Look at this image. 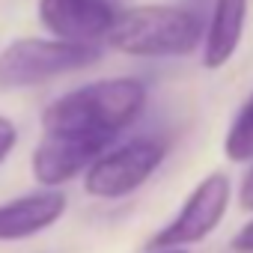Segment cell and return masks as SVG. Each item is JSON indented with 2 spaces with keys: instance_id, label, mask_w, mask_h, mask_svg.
I'll list each match as a JSON object with an SVG mask.
<instances>
[{
  "instance_id": "8fae6325",
  "label": "cell",
  "mask_w": 253,
  "mask_h": 253,
  "mask_svg": "<svg viewBox=\"0 0 253 253\" xmlns=\"http://www.w3.org/2000/svg\"><path fill=\"white\" fill-rule=\"evenodd\" d=\"M15 143H18V128H15V122L6 119V116H0V164L12 155Z\"/></svg>"
},
{
  "instance_id": "ba28073f",
  "label": "cell",
  "mask_w": 253,
  "mask_h": 253,
  "mask_svg": "<svg viewBox=\"0 0 253 253\" xmlns=\"http://www.w3.org/2000/svg\"><path fill=\"white\" fill-rule=\"evenodd\" d=\"M66 214V194L57 188L33 191L0 203V241H21L45 232Z\"/></svg>"
},
{
  "instance_id": "52a82bcc",
  "label": "cell",
  "mask_w": 253,
  "mask_h": 253,
  "mask_svg": "<svg viewBox=\"0 0 253 253\" xmlns=\"http://www.w3.org/2000/svg\"><path fill=\"white\" fill-rule=\"evenodd\" d=\"M107 152V143L98 140H84V137H57L45 134V140L33 152V176L45 188H60L72 182L78 173L89 170L101 155Z\"/></svg>"
},
{
  "instance_id": "7c38bea8",
  "label": "cell",
  "mask_w": 253,
  "mask_h": 253,
  "mask_svg": "<svg viewBox=\"0 0 253 253\" xmlns=\"http://www.w3.org/2000/svg\"><path fill=\"white\" fill-rule=\"evenodd\" d=\"M232 247H235L238 253H253V220L238 229V235L232 238Z\"/></svg>"
},
{
  "instance_id": "9c48e42d",
  "label": "cell",
  "mask_w": 253,
  "mask_h": 253,
  "mask_svg": "<svg viewBox=\"0 0 253 253\" xmlns=\"http://www.w3.org/2000/svg\"><path fill=\"white\" fill-rule=\"evenodd\" d=\"M247 3L250 0H214L206 42H203L206 69H220L235 57L244 36V24H247Z\"/></svg>"
},
{
  "instance_id": "8992f818",
  "label": "cell",
  "mask_w": 253,
  "mask_h": 253,
  "mask_svg": "<svg viewBox=\"0 0 253 253\" xmlns=\"http://www.w3.org/2000/svg\"><path fill=\"white\" fill-rule=\"evenodd\" d=\"M119 9L107 0H39V21L42 27L63 39L78 45H98V39H107Z\"/></svg>"
},
{
  "instance_id": "7a4b0ae2",
  "label": "cell",
  "mask_w": 253,
  "mask_h": 253,
  "mask_svg": "<svg viewBox=\"0 0 253 253\" xmlns=\"http://www.w3.org/2000/svg\"><path fill=\"white\" fill-rule=\"evenodd\" d=\"M107 42L131 57H185L203 42V24L182 6H131L116 15Z\"/></svg>"
},
{
  "instance_id": "5bb4252c",
  "label": "cell",
  "mask_w": 253,
  "mask_h": 253,
  "mask_svg": "<svg viewBox=\"0 0 253 253\" xmlns=\"http://www.w3.org/2000/svg\"><path fill=\"white\" fill-rule=\"evenodd\" d=\"M152 253H188L185 247H170V250H152Z\"/></svg>"
},
{
  "instance_id": "30bf717a",
  "label": "cell",
  "mask_w": 253,
  "mask_h": 253,
  "mask_svg": "<svg viewBox=\"0 0 253 253\" xmlns=\"http://www.w3.org/2000/svg\"><path fill=\"white\" fill-rule=\"evenodd\" d=\"M223 152L229 161L235 164H247L253 161V95L241 104V110L235 113L226 140H223Z\"/></svg>"
},
{
  "instance_id": "6da1fadb",
  "label": "cell",
  "mask_w": 253,
  "mask_h": 253,
  "mask_svg": "<svg viewBox=\"0 0 253 253\" xmlns=\"http://www.w3.org/2000/svg\"><path fill=\"white\" fill-rule=\"evenodd\" d=\"M146 86L134 78L95 81L81 89H72L51 101L42 113L45 134L57 137H84L98 143H113L119 131L143 113Z\"/></svg>"
},
{
  "instance_id": "277c9868",
  "label": "cell",
  "mask_w": 253,
  "mask_h": 253,
  "mask_svg": "<svg viewBox=\"0 0 253 253\" xmlns=\"http://www.w3.org/2000/svg\"><path fill=\"white\" fill-rule=\"evenodd\" d=\"M167 146L155 137H134L116 149H107L84 179L89 197L98 200H119L146 185V179L161 167Z\"/></svg>"
},
{
  "instance_id": "4fadbf2b",
  "label": "cell",
  "mask_w": 253,
  "mask_h": 253,
  "mask_svg": "<svg viewBox=\"0 0 253 253\" xmlns=\"http://www.w3.org/2000/svg\"><path fill=\"white\" fill-rule=\"evenodd\" d=\"M238 203H241L244 209H250V211H253V164H250L247 176L241 179V188H238Z\"/></svg>"
},
{
  "instance_id": "5b68a950",
  "label": "cell",
  "mask_w": 253,
  "mask_h": 253,
  "mask_svg": "<svg viewBox=\"0 0 253 253\" xmlns=\"http://www.w3.org/2000/svg\"><path fill=\"white\" fill-rule=\"evenodd\" d=\"M226 206H229V179L223 173L206 176L191 191V197L185 200V206L179 209V214L173 220H167L149 238V250L188 247V244L203 241L206 235H211L217 229V223L226 214Z\"/></svg>"
},
{
  "instance_id": "3957f363",
  "label": "cell",
  "mask_w": 253,
  "mask_h": 253,
  "mask_svg": "<svg viewBox=\"0 0 253 253\" xmlns=\"http://www.w3.org/2000/svg\"><path fill=\"white\" fill-rule=\"evenodd\" d=\"M98 45L63 39H18L0 51V89H27L54 78L84 72L101 60Z\"/></svg>"
}]
</instances>
